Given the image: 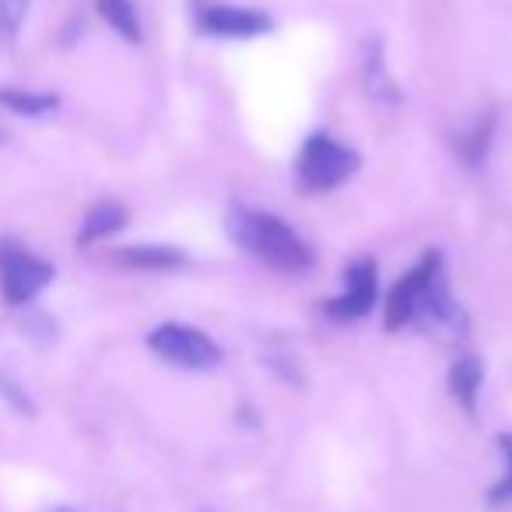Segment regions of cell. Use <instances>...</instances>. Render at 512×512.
<instances>
[{
  "label": "cell",
  "instance_id": "12",
  "mask_svg": "<svg viewBox=\"0 0 512 512\" xmlns=\"http://www.w3.org/2000/svg\"><path fill=\"white\" fill-rule=\"evenodd\" d=\"M0 109L15 116H50L60 109L57 92H32V88H0Z\"/></svg>",
  "mask_w": 512,
  "mask_h": 512
},
{
  "label": "cell",
  "instance_id": "16",
  "mask_svg": "<svg viewBox=\"0 0 512 512\" xmlns=\"http://www.w3.org/2000/svg\"><path fill=\"white\" fill-rule=\"evenodd\" d=\"M29 18V0H0V39L15 43Z\"/></svg>",
  "mask_w": 512,
  "mask_h": 512
},
{
  "label": "cell",
  "instance_id": "9",
  "mask_svg": "<svg viewBox=\"0 0 512 512\" xmlns=\"http://www.w3.org/2000/svg\"><path fill=\"white\" fill-rule=\"evenodd\" d=\"M127 225V207L113 197H102L99 204H92L81 218V228H78V246H92V242H102L109 235L123 232Z\"/></svg>",
  "mask_w": 512,
  "mask_h": 512
},
{
  "label": "cell",
  "instance_id": "13",
  "mask_svg": "<svg viewBox=\"0 0 512 512\" xmlns=\"http://www.w3.org/2000/svg\"><path fill=\"white\" fill-rule=\"evenodd\" d=\"M491 137H495V113H484L467 134H460L456 155H460V162L467 165V169H481L491 151Z\"/></svg>",
  "mask_w": 512,
  "mask_h": 512
},
{
  "label": "cell",
  "instance_id": "4",
  "mask_svg": "<svg viewBox=\"0 0 512 512\" xmlns=\"http://www.w3.org/2000/svg\"><path fill=\"white\" fill-rule=\"evenodd\" d=\"M144 344H148L151 355H158L172 369L207 372L225 362L221 344L200 327H193V323H158L155 330H148Z\"/></svg>",
  "mask_w": 512,
  "mask_h": 512
},
{
  "label": "cell",
  "instance_id": "3",
  "mask_svg": "<svg viewBox=\"0 0 512 512\" xmlns=\"http://www.w3.org/2000/svg\"><path fill=\"white\" fill-rule=\"evenodd\" d=\"M358 169H362V155L351 144H341L327 130H316L302 141L299 155H295V186L306 197H323L355 179Z\"/></svg>",
  "mask_w": 512,
  "mask_h": 512
},
{
  "label": "cell",
  "instance_id": "8",
  "mask_svg": "<svg viewBox=\"0 0 512 512\" xmlns=\"http://www.w3.org/2000/svg\"><path fill=\"white\" fill-rule=\"evenodd\" d=\"M449 397L456 400L467 418H477V400H481V386H484V362L477 355H460L453 365H449Z\"/></svg>",
  "mask_w": 512,
  "mask_h": 512
},
{
  "label": "cell",
  "instance_id": "11",
  "mask_svg": "<svg viewBox=\"0 0 512 512\" xmlns=\"http://www.w3.org/2000/svg\"><path fill=\"white\" fill-rule=\"evenodd\" d=\"M186 256L176 246H123L116 253V264L130 271H176Z\"/></svg>",
  "mask_w": 512,
  "mask_h": 512
},
{
  "label": "cell",
  "instance_id": "1",
  "mask_svg": "<svg viewBox=\"0 0 512 512\" xmlns=\"http://www.w3.org/2000/svg\"><path fill=\"white\" fill-rule=\"evenodd\" d=\"M383 327L386 334H400L411 327L442 344H460L470 334V316L449 288L446 260L439 249H425L418 264L397 278V285L386 295Z\"/></svg>",
  "mask_w": 512,
  "mask_h": 512
},
{
  "label": "cell",
  "instance_id": "6",
  "mask_svg": "<svg viewBox=\"0 0 512 512\" xmlns=\"http://www.w3.org/2000/svg\"><path fill=\"white\" fill-rule=\"evenodd\" d=\"M379 299V264L372 256H358L344 271V292L323 302V316L330 323H355L376 309Z\"/></svg>",
  "mask_w": 512,
  "mask_h": 512
},
{
  "label": "cell",
  "instance_id": "17",
  "mask_svg": "<svg viewBox=\"0 0 512 512\" xmlns=\"http://www.w3.org/2000/svg\"><path fill=\"white\" fill-rule=\"evenodd\" d=\"M0 400H4V404H8L15 414L36 418V404H32V397L22 390V383H18V379H11L4 369H0Z\"/></svg>",
  "mask_w": 512,
  "mask_h": 512
},
{
  "label": "cell",
  "instance_id": "10",
  "mask_svg": "<svg viewBox=\"0 0 512 512\" xmlns=\"http://www.w3.org/2000/svg\"><path fill=\"white\" fill-rule=\"evenodd\" d=\"M95 11L99 18L130 46L144 43V25H141V11H137L134 0H95Z\"/></svg>",
  "mask_w": 512,
  "mask_h": 512
},
{
  "label": "cell",
  "instance_id": "14",
  "mask_svg": "<svg viewBox=\"0 0 512 512\" xmlns=\"http://www.w3.org/2000/svg\"><path fill=\"white\" fill-rule=\"evenodd\" d=\"M365 88H369V95L376 102H400V92H397V85H393V78L386 74V64H383V53H379V46L376 50H365Z\"/></svg>",
  "mask_w": 512,
  "mask_h": 512
},
{
  "label": "cell",
  "instance_id": "5",
  "mask_svg": "<svg viewBox=\"0 0 512 512\" xmlns=\"http://www.w3.org/2000/svg\"><path fill=\"white\" fill-rule=\"evenodd\" d=\"M53 278H57V271L50 260L36 256L15 239H0V295L8 306H32L53 285Z\"/></svg>",
  "mask_w": 512,
  "mask_h": 512
},
{
  "label": "cell",
  "instance_id": "2",
  "mask_svg": "<svg viewBox=\"0 0 512 512\" xmlns=\"http://www.w3.org/2000/svg\"><path fill=\"white\" fill-rule=\"evenodd\" d=\"M225 228L228 239L242 253H249L253 260L285 274V278H302L316 267V253L309 249V242L278 214L256 211V207H232Z\"/></svg>",
  "mask_w": 512,
  "mask_h": 512
},
{
  "label": "cell",
  "instance_id": "7",
  "mask_svg": "<svg viewBox=\"0 0 512 512\" xmlns=\"http://www.w3.org/2000/svg\"><path fill=\"white\" fill-rule=\"evenodd\" d=\"M274 22L264 11L253 8H235V4H207L197 11V32L214 39H256L267 36Z\"/></svg>",
  "mask_w": 512,
  "mask_h": 512
},
{
  "label": "cell",
  "instance_id": "15",
  "mask_svg": "<svg viewBox=\"0 0 512 512\" xmlns=\"http://www.w3.org/2000/svg\"><path fill=\"white\" fill-rule=\"evenodd\" d=\"M498 453H502L505 470H502V477H498V481L491 484L488 491H484V505H488L491 512L512 505V432L498 435Z\"/></svg>",
  "mask_w": 512,
  "mask_h": 512
}]
</instances>
